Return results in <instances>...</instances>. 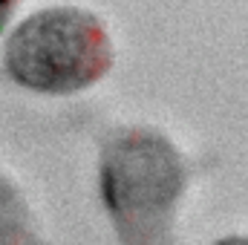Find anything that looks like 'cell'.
<instances>
[{"label": "cell", "instance_id": "cell-1", "mask_svg": "<svg viewBox=\"0 0 248 245\" xmlns=\"http://www.w3.org/2000/svg\"><path fill=\"white\" fill-rule=\"evenodd\" d=\"M98 187L122 245H168L187 162L153 127L116 130L101 147Z\"/></svg>", "mask_w": 248, "mask_h": 245}, {"label": "cell", "instance_id": "cell-3", "mask_svg": "<svg viewBox=\"0 0 248 245\" xmlns=\"http://www.w3.org/2000/svg\"><path fill=\"white\" fill-rule=\"evenodd\" d=\"M0 245H41L26 199L3 170H0Z\"/></svg>", "mask_w": 248, "mask_h": 245}, {"label": "cell", "instance_id": "cell-5", "mask_svg": "<svg viewBox=\"0 0 248 245\" xmlns=\"http://www.w3.org/2000/svg\"><path fill=\"white\" fill-rule=\"evenodd\" d=\"M214 245H248V237H222V240H217Z\"/></svg>", "mask_w": 248, "mask_h": 245}, {"label": "cell", "instance_id": "cell-2", "mask_svg": "<svg viewBox=\"0 0 248 245\" xmlns=\"http://www.w3.org/2000/svg\"><path fill=\"white\" fill-rule=\"evenodd\" d=\"M3 63L9 78L26 90L69 95L110 72L113 44L93 12L52 6L15 26L3 46Z\"/></svg>", "mask_w": 248, "mask_h": 245}, {"label": "cell", "instance_id": "cell-4", "mask_svg": "<svg viewBox=\"0 0 248 245\" xmlns=\"http://www.w3.org/2000/svg\"><path fill=\"white\" fill-rule=\"evenodd\" d=\"M12 9H15V0H0V32L6 29V23H9V15H12Z\"/></svg>", "mask_w": 248, "mask_h": 245}]
</instances>
